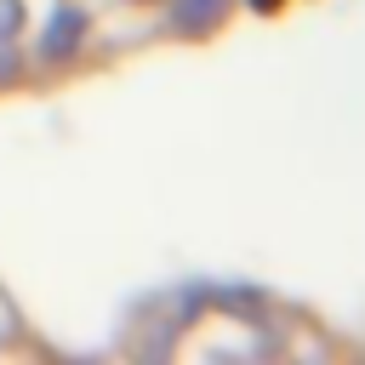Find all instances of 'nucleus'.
Segmentation results:
<instances>
[{
    "label": "nucleus",
    "instance_id": "obj_2",
    "mask_svg": "<svg viewBox=\"0 0 365 365\" xmlns=\"http://www.w3.org/2000/svg\"><path fill=\"white\" fill-rule=\"evenodd\" d=\"M234 11V0H165V29L188 34V40H205L222 29V17Z\"/></svg>",
    "mask_w": 365,
    "mask_h": 365
},
{
    "label": "nucleus",
    "instance_id": "obj_3",
    "mask_svg": "<svg viewBox=\"0 0 365 365\" xmlns=\"http://www.w3.org/2000/svg\"><path fill=\"white\" fill-rule=\"evenodd\" d=\"M23 34V0H0V46H17Z\"/></svg>",
    "mask_w": 365,
    "mask_h": 365
},
{
    "label": "nucleus",
    "instance_id": "obj_5",
    "mask_svg": "<svg viewBox=\"0 0 365 365\" xmlns=\"http://www.w3.org/2000/svg\"><path fill=\"white\" fill-rule=\"evenodd\" d=\"M148 6H160V0H148Z\"/></svg>",
    "mask_w": 365,
    "mask_h": 365
},
{
    "label": "nucleus",
    "instance_id": "obj_4",
    "mask_svg": "<svg viewBox=\"0 0 365 365\" xmlns=\"http://www.w3.org/2000/svg\"><path fill=\"white\" fill-rule=\"evenodd\" d=\"M251 6H257V11H268V6H274V0H251Z\"/></svg>",
    "mask_w": 365,
    "mask_h": 365
},
{
    "label": "nucleus",
    "instance_id": "obj_1",
    "mask_svg": "<svg viewBox=\"0 0 365 365\" xmlns=\"http://www.w3.org/2000/svg\"><path fill=\"white\" fill-rule=\"evenodd\" d=\"M86 46H91V11H86L80 0H63V6L51 11V23L40 29V40H34V63H40V68H63V63H74Z\"/></svg>",
    "mask_w": 365,
    "mask_h": 365
}]
</instances>
